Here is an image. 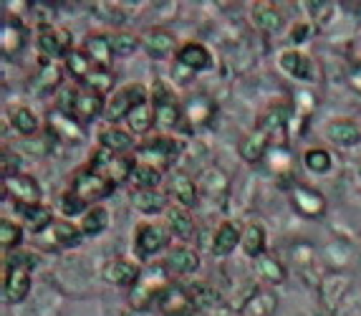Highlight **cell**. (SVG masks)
Wrapping results in <instances>:
<instances>
[{
    "instance_id": "52a82bcc",
    "label": "cell",
    "mask_w": 361,
    "mask_h": 316,
    "mask_svg": "<svg viewBox=\"0 0 361 316\" xmlns=\"http://www.w3.org/2000/svg\"><path fill=\"white\" fill-rule=\"evenodd\" d=\"M152 109H154V122L164 129H172L180 122L182 107L177 102V94L172 92V86L164 81H157L152 89Z\"/></svg>"
},
{
    "instance_id": "44dd1931",
    "label": "cell",
    "mask_w": 361,
    "mask_h": 316,
    "mask_svg": "<svg viewBox=\"0 0 361 316\" xmlns=\"http://www.w3.org/2000/svg\"><path fill=\"white\" fill-rule=\"evenodd\" d=\"M167 188H169V195L177 200V205L180 207H195L197 205V185H195L192 177L182 175V172H177V175H172L167 180Z\"/></svg>"
},
{
    "instance_id": "83f0119b",
    "label": "cell",
    "mask_w": 361,
    "mask_h": 316,
    "mask_svg": "<svg viewBox=\"0 0 361 316\" xmlns=\"http://www.w3.org/2000/svg\"><path fill=\"white\" fill-rule=\"evenodd\" d=\"M326 137H329L334 145L351 147L361 140V129H359V124L349 122V119H338V122H331L326 127Z\"/></svg>"
},
{
    "instance_id": "c3c4849f",
    "label": "cell",
    "mask_w": 361,
    "mask_h": 316,
    "mask_svg": "<svg viewBox=\"0 0 361 316\" xmlns=\"http://www.w3.org/2000/svg\"><path fill=\"white\" fill-rule=\"evenodd\" d=\"M23 150L25 152H30V157H43L46 154V140H41V137H33V140H23Z\"/></svg>"
},
{
    "instance_id": "9c48e42d",
    "label": "cell",
    "mask_w": 361,
    "mask_h": 316,
    "mask_svg": "<svg viewBox=\"0 0 361 316\" xmlns=\"http://www.w3.org/2000/svg\"><path fill=\"white\" fill-rule=\"evenodd\" d=\"M36 43H38V51L46 59H63L66 61V56L73 51L71 36L63 28H59V25H38Z\"/></svg>"
},
{
    "instance_id": "7bdbcfd3",
    "label": "cell",
    "mask_w": 361,
    "mask_h": 316,
    "mask_svg": "<svg viewBox=\"0 0 361 316\" xmlns=\"http://www.w3.org/2000/svg\"><path fill=\"white\" fill-rule=\"evenodd\" d=\"M111 84H114V76L104 66H97L89 73V79L84 81L86 89H91V92H97V94H106L109 89H111Z\"/></svg>"
},
{
    "instance_id": "4fadbf2b",
    "label": "cell",
    "mask_w": 361,
    "mask_h": 316,
    "mask_svg": "<svg viewBox=\"0 0 361 316\" xmlns=\"http://www.w3.org/2000/svg\"><path fill=\"white\" fill-rule=\"evenodd\" d=\"M177 63L182 68H187L190 73H197V71H207L212 68V54L207 46H202L200 41H187L182 43L180 49L175 54Z\"/></svg>"
},
{
    "instance_id": "5b68a950",
    "label": "cell",
    "mask_w": 361,
    "mask_h": 316,
    "mask_svg": "<svg viewBox=\"0 0 361 316\" xmlns=\"http://www.w3.org/2000/svg\"><path fill=\"white\" fill-rule=\"evenodd\" d=\"M164 288H169V271L164 268V263H159L152 271L142 274V279L132 288L129 301H132L134 309H149L152 301H157V298L162 296Z\"/></svg>"
},
{
    "instance_id": "ac0fdd59",
    "label": "cell",
    "mask_w": 361,
    "mask_h": 316,
    "mask_svg": "<svg viewBox=\"0 0 361 316\" xmlns=\"http://www.w3.org/2000/svg\"><path fill=\"white\" fill-rule=\"evenodd\" d=\"M18 215L33 236H41L43 231H49L51 225L56 223L54 210L49 205H43V202L41 205H18Z\"/></svg>"
},
{
    "instance_id": "cb8c5ba5",
    "label": "cell",
    "mask_w": 361,
    "mask_h": 316,
    "mask_svg": "<svg viewBox=\"0 0 361 316\" xmlns=\"http://www.w3.org/2000/svg\"><path fill=\"white\" fill-rule=\"evenodd\" d=\"M243 241V231L238 228L235 223H223L220 228L215 231V238H212L210 250L215 255H228L233 253Z\"/></svg>"
},
{
    "instance_id": "60d3db41",
    "label": "cell",
    "mask_w": 361,
    "mask_h": 316,
    "mask_svg": "<svg viewBox=\"0 0 361 316\" xmlns=\"http://www.w3.org/2000/svg\"><path fill=\"white\" fill-rule=\"evenodd\" d=\"M139 43L142 38L134 36V33H127V31H114L109 33V46H111V54L124 59V56H132L134 51L139 49Z\"/></svg>"
},
{
    "instance_id": "8992f818",
    "label": "cell",
    "mask_w": 361,
    "mask_h": 316,
    "mask_svg": "<svg viewBox=\"0 0 361 316\" xmlns=\"http://www.w3.org/2000/svg\"><path fill=\"white\" fill-rule=\"evenodd\" d=\"M177 140L172 137H164V134H157V137H147L142 145L137 147V162H147L157 170H167L172 167L177 157Z\"/></svg>"
},
{
    "instance_id": "ab89813d",
    "label": "cell",
    "mask_w": 361,
    "mask_h": 316,
    "mask_svg": "<svg viewBox=\"0 0 361 316\" xmlns=\"http://www.w3.org/2000/svg\"><path fill=\"white\" fill-rule=\"evenodd\" d=\"M293 202L298 210H303L306 215H319L324 213V198H321L319 193H313V190L308 188H298L293 190Z\"/></svg>"
},
{
    "instance_id": "f1b7e54d",
    "label": "cell",
    "mask_w": 361,
    "mask_h": 316,
    "mask_svg": "<svg viewBox=\"0 0 361 316\" xmlns=\"http://www.w3.org/2000/svg\"><path fill=\"white\" fill-rule=\"evenodd\" d=\"M265 228L260 223H247L243 228V241H240V248L245 250V255L250 258H263L265 253Z\"/></svg>"
},
{
    "instance_id": "9a60e30c",
    "label": "cell",
    "mask_w": 361,
    "mask_h": 316,
    "mask_svg": "<svg viewBox=\"0 0 361 316\" xmlns=\"http://www.w3.org/2000/svg\"><path fill=\"white\" fill-rule=\"evenodd\" d=\"M278 63L288 76L298 81H316V66H313V59H308L306 54L293 49H286L283 54L278 56Z\"/></svg>"
},
{
    "instance_id": "ffe728a7",
    "label": "cell",
    "mask_w": 361,
    "mask_h": 316,
    "mask_svg": "<svg viewBox=\"0 0 361 316\" xmlns=\"http://www.w3.org/2000/svg\"><path fill=\"white\" fill-rule=\"evenodd\" d=\"M99 147H102V150H109V152H114V154H127V152H132L137 145H134L132 132L109 124V127H104L102 132H99Z\"/></svg>"
},
{
    "instance_id": "603a6c76",
    "label": "cell",
    "mask_w": 361,
    "mask_h": 316,
    "mask_svg": "<svg viewBox=\"0 0 361 316\" xmlns=\"http://www.w3.org/2000/svg\"><path fill=\"white\" fill-rule=\"evenodd\" d=\"M167 195H162L159 190H134L132 193V205L145 215L167 213Z\"/></svg>"
},
{
    "instance_id": "836d02e7",
    "label": "cell",
    "mask_w": 361,
    "mask_h": 316,
    "mask_svg": "<svg viewBox=\"0 0 361 316\" xmlns=\"http://www.w3.org/2000/svg\"><path fill=\"white\" fill-rule=\"evenodd\" d=\"M109 210L104 205H91L89 207V213L81 218V233L84 236H99V233H104L109 228Z\"/></svg>"
},
{
    "instance_id": "484cf974",
    "label": "cell",
    "mask_w": 361,
    "mask_h": 316,
    "mask_svg": "<svg viewBox=\"0 0 361 316\" xmlns=\"http://www.w3.org/2000/svg\"><path fill=\"white\" fill-rule=\"evenodd\" d=\"M25 46V28L16 16L3 20V54L16 56Z\"/></svg>"
},
{
    "instance_id": "7a4b0ae2",
    "label": "cell",
    "mask_w": 361,
    "mask_h": 316,
    "mask_svg": "<svg viewBox=\"0 0 361 316\" xmlns=\"http://www.w3.org/2000/svg\"><path fill=\"white\" fill-rule=\"evenodd\" d=\"M134 167H137V157H129V154H114L109 152V150H102L99 147L97 152L91 154L89 159V170L97 172V175H102L104 180H109V183H124V180H129L134 172Z\"/></svg>"
},
{
    "instance_id": "d590c367",
    "label": "cell",
    "mask_w": 361,
    "mask_h": 316,
    "mask_svg": "<svg viewBox=\"0 0 361 316\" xmlns=\"http://www.w3.org/2000/svg\"><path fill=\"white\" fill-rule=\"evenodd\" d=\"M129 183L137 190H157V185L162 183V170H157V167H152L147 162H137Z\"/></svg>"
},
{
    "instance_id": "b9f144b4",
    "label": "cell",
    "mask_w": 361,
    "mask_h": 316,
    "mask_svg": "<svg viewBox=\"0 0 361 316\" xmlns=\"http://www.w3.org/2000/svg\"><path fill=\"white\" fill-rule=\"evenodd\" d=\"M303 164H306L313 175H324V172L331 170L334 159H331V154L326 152L324 147H311V150L303 152Z\"/></svg>"
},
{
    "instance_id": "7c38bea8",
    "label": "cell",
    "mask_w": 361,
    "mask_h": 316,
    "mask_svg": "<svg viewBox=\"0 0 361 316\" xmlns=\"http://www.w3.org/2000/svg\"><path fill=\"white\" fill-rule=\"evenodd\" d=\"M28 291H30V268L6 263V268H3V293H6V301L18 304V301H23L28 296Z\"/></svg>"
},
{
    "instance_id": "f35d334b",
    "label": "cell",
    "mask_w": 361,
    "mask_h": 316,
    "mask_svg": "<svg viewBox=\"0 0 361 316\" xmlns=\"http://www.w3.org/2000/svg\"><path fill=\"white\" fill-rule=\"evenodd\" d=\"M11 124L20 137H25V140L38 132V116H36V111H30L28 107H18V109H13Z\"/></svg>"
},
{
    "instance_id": "7dc6e473",
    "label": "cell",
    "mask_w": 361,
    "mask_h": 316,
    "mask_svg": "<svg viewBox=\"0 0 361 316\" xmlns=\"http://www.w3.org/2000/svg\"><path fill=\"white\" fill-rule=\"evenodd\" d=\"M18 167H20V157H18V154L8 152V147H6V150H3V180L20 175Z\"/></svg>"
},
{
    "instance_id": "bcb514c9",
    "label": "cell",
    "mask_w": 361,
    "mask_h": 316,
    "mask_svg": "<svg viewBox=\"0 0 361 316\" xmlns=\"http://www.w3.org/2000/svg\"><path fill=\"white\" fill-rule=\"evenodd\" d=\"M258 268H260V274L265 276V279L271 281V284H281V281L286 279V271H283V266L278 261H273L271 255H263L258 261Z\"/></svg>"
},
{
    "instance_id": "d6a6232c",
    "label": "cell",
    "mask_w": 361,
    "mask_h": 316,
    "mask_svg": "<svg viewBox=\"0 0 361 316\" xmlns=\"http://www.w3.org/2000/svg\"><path fill=\"white\" fill-rule=\"evenodd\" d=\"M182 111H185L187 122L195 124V127H200V124H205L207 119H212L215 104H212L207 97H192V99H187L185 109H182Z\"/></svg>"
},
{
    "instance_id": "3957f363",
    "label": "cell",
    "mask_w": 361,
    "mask_h": 316,
    "mask_svg": "<svg viewBox=\"0 0 361 316\" xmlns=\"http://www.w3.org/2000/svg\"><path fill=\"white\" fill-rule=\"evenodd\" d=\"M145 102H149V89H147L145 84H139V81L137 84H127L124 89L111 94V99L106 102L104 116L116 127V122H127V116L137 109L139 104H145Z\"/></svg>"
},
{
    "instance_id": "277c9868",
    "label": "cell",
    "mask_w": 361,
    "mask_h": 316,
    "mask_svg": "<svg viewBox=\"0 0 361 316\" xmlns=\"http://www.w3.org/2000/svg\"><path fill=\"white\" fill-rule=\"evenodd\" d=\"M172 241V231H169L167 223H157V220H149V223L137 225V233H134V248H137L139 258H154L162 250H169Z\"/></svg>"
},
{
    "instance_id": "7402d4cb",
    "label": "cell",
    "mask_w": 361,
    "mask_h": 316,
    "mask_svg": "<svg viewBox=\"0 0 361 316\" xmlns=\"http://www.w3.org/2000/svg\"><path fill=\"white\" fill-rule=\"evenodd\" d=\"M142 46H145V51L152 59H167L175 51V36L167 28H149L145 33V38H142Z\"/></svg>"
},
{
    "instance_id": "4316f807",
    "label": "cell",
    "mask_w": 361,
    "mask_h": 316,
    "mask_svg": "<svg viewBox=\"0 0 361 316\" xmlns=\"http://www.w3.org/2000/svg\"><path fill=\"white\" fill-rule=\"evenodd\" d=\"M61 79H63V71H61L59 63L46 61L41 66V71L33 76V81H30V89L38 94H49V92H54V89H59Z\"/></svg>"
},
{
    "instance_id": "ee69618b",
    "label": "cell",
    "mask_w": 361,
    "mask_h": 316,
    "mask_svg": "<svg viewBox=\"0 0 361 316\" xmlns=\"http://www.w3.org/2000/svg\"><path fill=\"white\" fill-rule=\"evenodd\" d=\"M20 238H23V231H20L18 223H13L11 218L0 220V243H3V248H16L20 243Z\"/></svg>"
},
{
    "instance_id": "681fc988",
    "label": "cell",
    "mask_w": 361,
    "mask_h": 316,
    "mask_svg": "<svg viewBox=\"0 0 361 316\" xmlns=\"http://www.w3.org/2000/svg\"><path fill=\"white\" fill-rule=\"evenodd\" d=\"M308 31H311V25H308V23H298V25H295L293 31H290V38H293V43H303V41H306Z\"/></svg>"
},
{
    "instance_id": "f546056e",
    "label": "cell",
    "mask_w": 361,
    "mask_h": 316,
    "mask_svg": "<svg viewBox=\"0 0 361 316\" xmlns=\"http://www.w3.org/2000/svg\"><path fill=\"white\" fill-rule=\"evenodd\" d=\"M167 225L172 236L180 238V241H190L195 233V223H192V215L187 213V207L180 205H172L167 210Z\"/></svg>"
},
{
    "instance_id": "d6986e66",
    "label": "cell",
    "mask_w": 361,
    "mask_h": 316,
    "mask_svg": "<svg viewBox=\"0 0 361 316\" xmlns=\"http://www.w3.org/2000/svg\"><path fill=\"white\" fill-rule=\"evenodd\" d=\"M157 304H159V309H162L167 316H185V314H190V311L195 309L192 298H190V291H185V288H177V286H169V288H164L162 296L157 298Z\"/></svg>"
},
{
    "instance_id": "2e32d148",
    "label": "cell",
    "mask_w": 361,
    "mask_h": 316,
    "mask_svg": "<svg viewBox=\"0 0 361 316\" xmlns=\"http://www.w3.org/2000/svg\"><path fill=\"white\" fill-rule=\"evenodd\" d=\"M49 129L56 140L61 142H81L84 140V124L76 122L71 114L61 109H54L49 116Z\"/></svg>"
},
{
    "instance_id": "5bb4252c",
    "label": "cell",
    "mask_w": 361,
    "mask_h": 316,
    "mask_svg": "<svg viewBox=\"0 0 361 316\" xmlns=\"http://www.w3.org/2000/svg\"><path fill=\"white\" fill-rule=\"evenodd\" d=\"M162 263L169 271V276H190L200 268V255L195 248L182 243V245H172Z\"/></svg>"
},
{
    "instance_id": "4dcf8cb0",
    "label": "cell",
    "mask_w": 361,
    "mask_h": 316,
    "mask_svg": "<svg viewBox=\"0 0 361 316\" xmlns=\"http://www.w3.org/2000/svg\"><path fill=\"white\" fill-rule=\"evenodd\" d=\"M271 132H265V129H255L250 137H245L240 145V157L245 159V162H258L260 157H263L265 152H268V145H271Z\"/></svg>"
},
{
    "instance_id": "1f68e13d",
    "label": "cell",
    "mask_w": 361,
    "mask_h": 316,
    "mask_svg": "<svg viewBox=\"0 0 361 316\" xmlns=\"http://www.w3.org/2000/svg\"><path fill=\"white\" fill-rule=\"evenodd\" d=\"M84 51L89 54V59L97 66H104L109 68V63H111V46H109V36H102V33H91L89 38H86V46Z\"/></svg>"
},
{
    "instance_id": "8fae6325",
    "label": "cell",
    "mask_w": 361,
    "mask_h": 316,
    "mask_svg": "<svg viewBox=\"0 0 361 316\" xmlns=\"http://www.w3.org/2000/svg\"><path fill=\"white\" fill-rule=\"evenodd\" d=\"M36 238L49 248H76L84 233H81V225H73L71 220H56L49 231H43Z\"/></svg>"
},
{
    "instance_id": "74e56055",
    "label": "cell",
    "mask_w": 361,
    "mask_h": 316,
    "mask_svg": "<svg viewBox=\"0 0 361 316\" xmlns=\"http://www.w3.org/2000/svg\"><path fill=\"white\" fill-rule=\"evenodd\" d=\"M154 124V109H152V104L145 102L139 104L137 109L127 116V127L132 134H147Z\"/></svg>"
},
{
    "instance_id": "e0dca14e",
    "label": "cell",
    "mask_w": 361,
    "mask_h": 316,
    "mask_svg": "<svg viewBox=\"0 0 361 316\" xmlns=\"http://www.w3.org/2000/svg\"><path fill=\"white\" fill-rule=\"evenodd\" d=\"M104 279L114 286H129V288H134L137 281L142 279V268H139V263L127 261V258H116V261H111L104 268Z\"/></svg>"
},
{
    "instance_id": "f6af8a7d",
    "label": "cell",
    "mask_w": 361,
    "mask_h": 316,
    "mask_svg": "<svg viewBox=\"0 0 361 316\" xmlns=\"http://www.w3.org/2000/svg\"><path fill=\"white\" fill-rule=\"evenodd\" d=\"M61 213L66 215V218H73V215H81V218H84V215L89 213V205H86L78 195H73L71 190H68V193L61 195Z\"/></svg>"
},
{
    "instance_id": "8d00e7d4",
    "label": "cell",
    "mask_w": 361,
    "mask_h": 316,
    "mask_svg": "<svg viewBox=\"0 0 361 316\" xmlns=\"http://www.w3.org/2000/svg\"><path fill=\"white\" fill-rule=\"evenodd\" d=\"M276 311V296L273 293L258 291L255 296H250L243 304L240 316H271Z\"/></svg>"
},
{
    "instance_id": "e575fe53",
    "label": "cell",
    "mask_w": 361,
    "mask_h": 316,
    "mask_svg": "<svg viewBox=\"0 0 361 316\" xmlns=\"http://www.w3.org/2000/svg\"><path fill=\"white\" fill-rule=\"evenodd\" d=\"M66 68H68V73H71L73 79L84 84V81L89 79V73L97 68V63L91 61L89 54H86L84 49H73L71 54L66 56Z\"/></svg>"
},
{
    "instance_id": "d4e9b609",
    "label": "cell",
    "mask_w": 361,
    "mask_h": 316,
    "mask_svg": "<svg viewBox=\"0 0 361 316\" xmlns=\"http://www.w3.org/2000/svg\"><path fill=\"white\" fill-rule=\"evenodd\" d=\"M253 20L255 25H258L260 31L265 33H276L283 28L286 18H283V13L278 11L273 3H255L253 6Z\"/></svg>"
},
{
    "instance_id": "6da1fadb",
    "label": "cell",
    "mask_w": 361,
    "mask_h": 316,
    "mask_svg": "<svg viewBox=\"0 0 361 316\" xmlns=\"http://www.w3.org/2000/svg\"><path fill=\"white\" fill-rule=\"evenodd\" d=\"M56 109L71 114L76 122L89 124L94 122L99 114L106 111V99L104 94L91 92V89H78V86H63L59 92V104Z\"/></svg>"
},
{
    "instance_id": "ba28073f",
    "label": "cell",
    "mask_w": 361,
    "mask_h": 316,
    "mask_svg": "<svg viewBox=\"0 0 361 316\" xmlns=\"http://www.w3.org/2000/svg\"><path fill=\"white\" fill-rule=\"evenodd\" d=\"M71 193L78 195L86 205H91V202L104 200V198H109V195L114 193V183H109L102 175H97V172H91L89 167H84V170H78L76 175L71 177Z\"/></svg>"
},
{
    "instance_id": "30bf717a",
    "label": "cell",
    "mask_w": 361,
    "mask_h": 316,
    "mask_svg": "<svg viewBox=\"0 0 361 316\" xmlns=\"http://www.w3.org/2000/svg\"><path fill=\"white\" fill-rule=\"evenodd\" d=\"M3 195H11L18 205H41V185L36 183V177L30 175H16L3 180Z\"/></svg>"
}]
</instances>
